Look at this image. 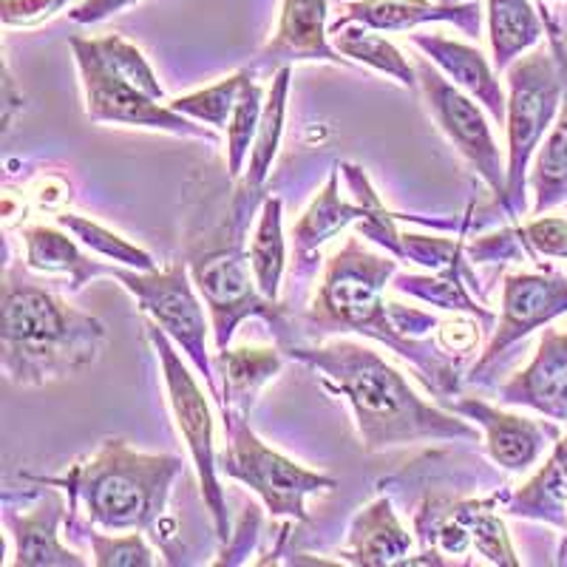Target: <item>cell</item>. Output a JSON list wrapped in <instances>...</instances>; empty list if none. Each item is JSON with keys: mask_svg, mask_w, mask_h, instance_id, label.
Here are the masks:
<instances>
[{"mask_svg": "<svg viewBox=\"0 0 567 567\" xmlns=\"http://www.w3.org/2000/svg\"><path fill=\"white\" fill-rule=\"evenodd\" d=\"M284 352L318 369L321 386L349 400L363 452L378 454L417 440H477L474 425L420 400L406 378L363 343L341 338L321 347L292 343Z\"/></svg>", "mask_w": 567, "mask_h": 567, "instance_id": "1", "label": "cell"}, {"mask_svg": "<svg viewBox=\"0 0 567 567\" xmlns=\"http://www.w3.org/2000/svg\"><path fill=\"white\" fill-rule=\"evenodd\" d=\"M394 272L398 258L378 256L358 236H349L341 250L327 261L323 281L307 312V327L318 338L332 332H358L372 338L412 361L432 392L452 398L460 389V361L449 358L437 343L403 336L389 316L383 290Z\"/></svg>", "mask_w": 567, "mask_h": 567, "instance_id": "2", "label": "cell"}, {"mask_svg": "<svg viewBox=\"0 0 567 567\" xmlns=\"http://www.w3.org/2000/svg\"><path fill=\"white\" fill-rule=\"evenodd\" d=\"M265 199L256 190L233 187L219 216L205 225L187 227L185 258L196 290L210 312V329L216 336V352L230 347V338L245 318H261L272 327L281 349L292 347V327L281 303L258 290L252 276L250 250H245V236L258 202Z\"/></svg>", "mask_w": 567, "mask_h": 567, "instance_id": "3", "label": "cell"}, {"mask_svg": "<svg viewBox=\"0 0 567 567\" xmlns=\"http://www.w3.org/2000/svg\"><path fill=\"white\" fill-rule=\"evenodd\" d=\"M3 372L14 386H45L71 378L100 358L105 327L97 318L23 278L14 265L3 270Z\"/></svg>", "mask_w": 567, "mask_h": 567, "instance_id": "4", "label": "cell"}, {"mask_svg": "<svg viewBox=\"0 0 567 567\" xmlns=\"http://www.w3.org/2000/svg\"><path fill=\"white\" fill-rule=\"evenodd\" d=\"M185 463L174 454L134 452L125 440H105L100 452L65 477L38 480L69 491V505H83L91 525L105 530H156Z\"/></svg>", "mask_w": 567, "mask_h": 567, "instance_id": "5", "label": "cell"}, {"mask_svg": "<svg viewBox=\"0 0 567 567\" xmlns=\"http://www.w3.org/2000/svg\"><path fill=\"white\" fill-rule=\"evenodd\" d=\"M565 97V63L561 45L536 49L508 65V216L519 219L528 205V165L542 140L554 128Z\"/></svg>", "mask_w": 567, "mask_h": 567, "instance_id": "6", "label": "cell"}, {"mask_svg": "<svg viewBox=\"0 0 567 567\" xmlns=\"http://www.w3.org/2000/svg\"><path fill=\"white\" fill-rule=\"evenodd\" d=\"M69 45L78 60L80 83L85 91V114L91 123L134 125V128H154L190 140L219 142L216 131L196 125L190 116L162 105V100L148 97L140 85L120 74L103 54L97 38H69Z\"/></svg>", "mask_w": 567, "mask_h": 567, "instance_id": "7", "label": "cell"}, {"mask_svg": "<svg viewBox=\"0 0 567 567\" xmlns=\"http://www.w3.org/2000/svg\"><path fill=\"white\" fill-rule=\"evenodd\" d=\"M111 278L123 284L134 296L136 307L154 318L156 327L185 352L196 372L205 378L207 394L219 403L221 392L216 383V369L207 352V321L202 301L196 298V284L187 270V261H176L168 270H123L111 267Z\"/></svg>", "mask_w": 567, "mask_h": 567, "instance_id": "8", "label": "cell"}, {"mask_svg": "<svg viewBox=\"0 0 567 567\" xmlns=\"http://www.w3.org/2000/svg\"><path fill=\"white\" fill-rule=\"evenodd\" d=\"M227 449L219 454V465L227 477L247 485L261 496L272 516H290L307 523V496L318 491H332L336 477L318 474L278 454L250 429L247 420H233L225 425Z\"/></svg>", "mask_w": 567, "mask_h": 567, "instance_id": "9", "label": "cell"}, {"mask_svg": "<svg viewBox=\"0 0 567 567\" xmlns=\"http://www.w3.org/2000/svg\"><path fill=\"white\" fill-rule=\"evenodd\" d=\"M145 329H148V341L156 349V358H159L162 378H165V389H168V403L171 412H174L176 429H179L187 452H190V460H194L196 471H199L202 496H205V505L210 511L213 530H216L221 545H227L233 530L230 519H227L225 488L219 483V457H216V445H213L210 406H207L205 394H202L199 383L194 381L190 369L176 354V343L154 321Z\"/></svg>", "mask_w": 567, "mask_h": 567, "instance_id": "10", "label": "cell"}, {"mask_svg": "<svg viewBox=\"0 0 567 567\" xmlns=\"http://www.w3.org/2000/svg\"><path fill=\"white\" fill-rule=\"evenodd\" d=\"M417 80L423 100L432 111L434 123L440 125L457 154L468 162L474 174L491 187L503 213L508 216V162L499 154L485 111L474 103L471 94H463L460 85L443 78V71L434 69L429 58H417Z\"/></svg>", "mask_w": 567, "mask_h": 567, "instance_id": "11", "label": "cell"}, {"mask_svg": "<svg viewBox=\"0 0 567 567\" xmlns=\"http://www.w3.org/2000/svg\"><path fill=\"white\" fill-rule=\"evenodd\" d=\"M567 312V276L556 270L545 272H511L503 284V316L496 321L494 338L471 369L468 383H488V372L511 347L528 338L534 329L548 327Z\"/></svg>", "mask_w": 567, "mask_h": 567, "instance_id": "12", "label": "cell"}, {"mask_svg": "<svg viewBox=\"0 0 567 567\" xmlns=\"http://www.w3.org/2000/svg\"><path fill=\"white\" fill-rule=\"evenodd\" d=\"M352 65L329 40V0H281V14L270 43L258 52L252 71H272L281 65L303 63Z\"/></svg>", "mask_w": 567, "mask_h": 567, "instance_id": "13", "label": "cell"}, {"mask_svg": "<svg viewBox=\"0 0 567 567\" xmlns=\"http://www.w3.org/2000/svg\"><path fill=\"white\" fill-rule=\"evenodd\" d=\"M445 409L460 414V417L477 420L483 425L488 457L505 471H528L542 457L545 445L561 437L556 423L508 414L480 398H445Z\"/></svg>", "mask_w": 567, "mask_h": 567, "instance_id": "14", "label": "cell"}, {"mask_svg": "<svg viewBox=\"0 0 567 567\" xmlns=\"http://www.w3.org/2000/svg\"><path fill=\"white\" fill-rule=\"evenodd\" d=\"M361 23L374 32H412L425 23H454L468 38H477L483 27L480 0L463 3H429V0H349L329 29Z\"/></svg>", "mask_w": 567, "mask_h": 567, "instance_id": "15", "label": "cell"}, {"mask_svg": "<svg viewBox=\"0 0 567 567\" xmlns=\"http://www.w3.org/2000/svg\"><path fill=\"white\" fill-rule=\"evenodd\" d=\"M499 403L528 406L567 425V329H545L534 361L499 386Z\"/></svg>", "mask_w": 567, "mask_h": 567, "instance_id": "16", "label": "cell"}, {"mask_svg": "<svg viewBox=\"0 0 567 567\" xmlns=\"http://www.w3.org/2000/svg\"><path fill=\"white\" fill-rule=\"evenodd\" d=\"M65 519L63 494L52 485H45L40 503L32 511L7 508L3 511V525L9 530V539L14 545V567H83L74 550H69L60 542V523Z\"/></svg>", "mask_w": 567, "mask_h": 567, "instance_id": "17", "label": "cell"}, {"mask_svg": "<svg viewBox=\"0 0 567 567\" xmlns=\"http://www.w3.org/2000/svg\"><path fill=\"white\" fill-rule=\"evenodd\" d=\"M414 49L432 60L445 78L454 80V85L471 94L485 111L491 120L505 125V114H508V97H505L499 78H496L494 65L485 60L480 49L460 40L443 38V34H409Z\"/></svg>", "mask_w": 567, "mask_h": 567, "instance_id": "18", "label": "cell"}, {"mask_svg": "<svg viewBox=\"0 0 567 567\" xmlns=\"http://www.w3.org/2000/svg\"><path fill=\"white\" fill-rule=\"evenodd\" d=\"M281 352L278 349H221L213 358V369L221 374V420L233 423V420L250 417L252 406H256L258 392L281 372Z\"/></svg>", "mask_w": 567, "mask_h": 567, "instance_id": "19", "label": "cell"}, {"mask_svg": "<svg viewBox=\"0 0 567 567\" xmlns=\"http://www.w3.org/2000/svg\"><path fill=\"white\" fill-rule=\"evenodd\" d=\"M412 550V536L400 525L386 496L358 511L349 528V539L341 548V559L349 565L392 567L403 565Z\"/></svg>", "mask_w": 567, "mask_h": 567, "instance_id": "20", "label": "cell"}, {"mask_svg": "<svg viewBox=\"0 0 567 567\" xmlns=\"http://www.w3.org/2000/svg\"><path fill=\"white\" fill-rule=\"evenodd\" d=\"M367 216L361 202H347L338 194V171H332L323 185L321 194L310 205V210L303 213L301 221L292 227V247H296V261H292V272L298 276H312L316 272V252L327 239H332L343 227L358 225Z\"/></svg>", "mask_w": 567, "mask_h": 567, "instance_id": "21", "label": "cell"}, {"mask_svg": "<svg viewBox=\"0 0 567 567\" xmlns=\"http://www.w3.org/2000/svg\"><path fill=\"white\" fill-rule=\"evenodd\" d=\"M508 514L567 530V434L556 440L548 463L508 496Z\"/></svg>", "mask_w": 567, "mask_h": 567, "instance_id": "22", "label": "cell"}, {"mask_svg": "<svg viewBox=\"0 0 567 567\" xmlns=\"http://www.w3.org/2000/svg\"><path fill=\"white\" fill-rule=\"evenodd\" d=\"M27 245V267L34 272H52V276H65L71 281V292H80L89 281L100 276H111V267L100 265L94 258L85 256L74 241L58 227H29L23 233Z\"/></svg>", "mask_w": 567, "mask_h": 567, "instance_id": "23", "label": "cell"}, {"mask_svg": "<svg viewBox=\"0 0 567 567\" xmlns=\"http://www.w3.org/2000/svg\"><path fill=\"white\" fill-rule=\"evenodd\" d=\"M485 18L496 71H508L514 60L530 52L548 32L530 0H485Z\"/></svg>", "mask_w": 567, "mask_h": 567, "instance_id": "24", "label": "cell"}, {"mask_svg": "<svg viewBox=\"0 0 567 567\" xmlns=\"http://www.w3.org/2000/svg\"><path fill=\"white\" fill-rule=\"evenodd\" d=\"M565 63V97H561L559 116L554 128L542 140L539 151L534 156V174H530V187H534V207L530 216L554 210L556 205L567 202V54L561 52Z\"/></svg>", "mask_w": 567, "mask_h": 567, "instance_id": "25", "label": "cell"}, {"mask_svg": "<svg viewBox=\"0 0 567 567\" xmlns=\"http://www.w3.org/2000/svg\"><path fill=\"white\" fill-rule=\"evenodd\" d=\"M290 65H281V69L272 74V85L267 91L265 111H261V123H258L256 140H252L250 159H247V168L241 174V187L247 190H256V194H265V182L270 176L272 159L278 154V145H281L284 134V114H287V91H290Z\"/></svg>", "mask_w": 567, "mask_h": 567, "instance_id": "26", "label": "cell"}, {"mask_svg": "<svg viewBox=\"0 0 567 567\" xmlns=\"http://www.w3.org/2000/svg\"><path fill=\"white\" fill-rule=\"evenodd\" d=\"M329 38H332V45L343 58H349L352 63L369 65V69L381 71L386 78L398 80L403 89L417 91V69L409 63L403 54H400L398 45L389 43L386 38L374 32V29L361 27V23H347V27L329 29Z\"/></svg>", "mask_w": 567, "mask_h": 567, "instance_id": "27", "label": "cell"}, {"mask_svg": "<svg viewBox=\"0 0 567 567\" xmlns=\"http://www.w3.org/2000/svg\"><path fill=\"white\" fill-rule=\"evenodd\" d=\"M440 276H400L394 281L400 292H406V296L420 298V301H429L434 307H443V310H454V312H465L471 318H480L483 327H494L496 318L494 312L483 310L474 298L468 296L465 290V284H460V278H468L471 270L465 265L463 252L452 258V265L437 270Z\"/></svg>", "mask_w": 567, "mask_h": 567, "instance_id": "28", "label": "cell"}, {"mask_svg": "<svg viewBox=\"0 0 567 567\" xmlns=\"http://www.w3.org/2000/svg\"><path fill=\"white\" fill-rule=\"evenodd\" d=\"M250 265L258 290L272 298V301H278L284 267H287V241H284L281 199L278 196H267L261 202L258 225L250 241Z\"/></svg>", "mask_w": 567, "mask_h": 567, "instance_id": "29", "label": "cell"}, {"mask_svg": "<svg viewBox=\"0 0 567 567\" xmlns=\"http://www.w3.org/2000/svg\"><path fill=\"white\" fill-rule=\"evenodd\" d=\"M265 89L256 80V71L250 69L245 85H241L239 103L233 109L230 123H227V176L241 179L250 159L252 140H256L258 123H261V111H265Z\"/></svg>", "mask_w": 567, "mask_h": 567, "instance_id": "30", "label": "cell"}, {"mask_svg": "<svg viewBox=\"0 0 567 567\" xmlns=\"http://www.w3.org/2000/svg\"><path fill=\"white\" fill-rule=\"evenodd\" d=\"M499 503V494L488 496V499H468V503H454V511L471 530V542L474 548L491 561V565L516 567L514 548H511L508 530H505L503 519L494 514V505Z\"/></svg>", "mask_w": 567, "mask_h": 567, "instance_id": "31", "label": "cell"}, {"mask_svg": "<svg viewBox=\"0 0 567 567\" xmlns=\"http://www.w3.org/2000/svg\"><path fill=\"white\" fill-rule=\"evenodd\" d=\"M58 225L63 230H69L74 239L83 241L89 250H94L97 256L111 258V261H120V265L131 267V270H156V261L151 252H145L142 247L131 245L123 236L111 233L109 227L97 225V221L83 219L78 213H60Z\"/></svg>", "mask_w": 567, "mask_h": 567, "instance_id": "32", "label": "cell"}, {"mask_svg": "<svg viewBox=\"0 0 567 567\" xmlns=\"http://www.w3.org/2000/svg\"><path fill=\"white\" fill-rule=\"evenodd\" d=\"M247 74H250V69H241L236 71V74H230V78L221 80V83L194 91V94H187V97L171 100L168 105L174 111H179V114L196 120V123L213 125V128H227L233 109L239 103L241 85H245Z\"/></svg>", "mask_w": 567, "mask_h": 567, "instance_id": "33", "label": "cell"}, {"mask_svg": "<svg viewBox=\"0 0 567 567\" xmlns=\"http://www.w3.org/2000/svg\"><path fill=\"white\" fill-rule=\"evenodd\" d=\"M89 534L91 556L97 567H151L156 565L154 550L148 548V542L140 534L128 536H109L100 530H85Z\"/></svg>", "mask_w": 567, "mask_h": 567, "instance_id": "34", "label": "cell"}, {"mask_svg": "<svg viewBox=\"0 0 567 567\" xmlns=\"http://www.w3.org/2000/svg\"><path fill=\"white\" fill-rule=\"evenodd\" d=\"M516 233L530 256L567 258V219L561 216H539L516 227Z\"/></svg>", "mask_w": 567, "mask_h": 567, "instance_id": "35", "label": "cell"}, {"mask_svg": "<svg viewBox=\"0 0 567 567\" xmlns=\"http://www.w3.org/2000/svg\"><path fill=\"white\" fill-rule=\"evenodd\" d=\"M69 7V0H0V20L9 29H32L52 20Z\"/></svg>", "mask_w": 567, "mask_h": 567, "instance_id": "36", "label": "cell"}, {"mask_svg": "<svg viewBox=\"0 0 567 567\" xmlns=\"http://www.w3.org/2000/svg\"><path fill=\"white\" fill-rule=\"evenodd\" d=\"M463 250H465L463 239L454 241V239H437V236L425 239V236H412V233L403 236V258H412V261L432 267V270H443V267H449L452 265V258Z\"/></svg>", "mask_w": 567, "mask_h": 567, "instance_id": "37", "label": "cell"}, {"mask_svg": "<svg viewBox=\"0 0 567 567\" xmlns=\"http://www.w3.org/2000/svg\"><path fill=\"white\" fill-rule=\"evenodd\" d=\"M134 3H140V0H83L80 7L71 9L69 18L80 23V27H91V23H103V20L125 12Z\"/></svg>", "mask_w": 567, "mask_h": 567, "instance_id": "38", "label": "cell"}, {"mask_svg": "<svg viewBox=\"0 0 567 567\" xmlns=\"http://www.w3.org/2000/svg\"><path fill=\"white\" fill-rule=\"evenodd\" d=\"M437 3H463V0H437Z\"/></svg>", "mask_w": 567, "mask_h": 567, "instance_id": "39", "label": "cell"}]
</instances>
